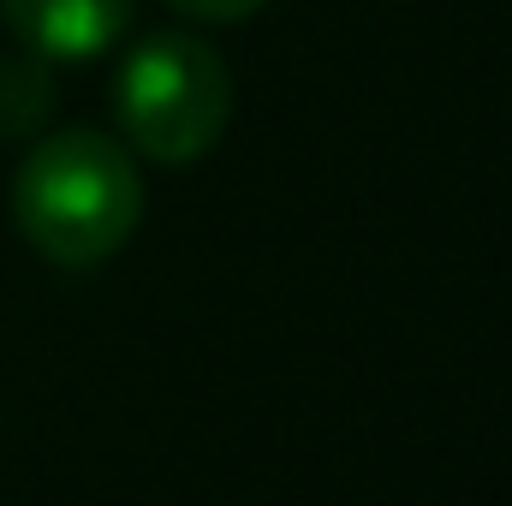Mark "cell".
<instances>
[{"instance_id":"7a4b0ae2","label":"cell","mask_w":512,"mask_h":506,"mask_svg":"<svg viewBox=\"0 0 512 506\" xmlns=\"http://www.w3.org/2000/svg\"><path fill=\"white\" fill-rule=\"evenodd\" d=\"M114 120L126 149L161 167H185L209 155L233 120V72L203 36L155 30L126 48L114 72Z\"/></svg>"},{"instance_id":"5b68a950","label":"cell","mask_w":512,"mask_h":506,"mask_svg":"<svg viewBox=\"0 0 512 506\" xmlns=\"http://www.w3.org/2000/svg\"><path fill=\"white\" fill-rule=\"evenodd\" d=\"M161 6H173L179 18H197V24H239V18L262 12L268 0H161Z\"/></svg>"},{"instance_id":"3957f363","label":"cell","mask_w":512,"mask_h":506,"mask_svg":"<svg viewBox=\"0 0 512 506\" xmlns=\"http://www.w3.org/2000/svg\"><path fill=\"white\" fill-rule=\"evenodd\" d=\"M137 0H0L6 30L48 66L102 60L131 24Z\"/></svg>"},{"instance_id":"6da1fadb","label":"cell","mask_w":512,"mask_h":506,"mask_svg":"<svg viewBox=\"0 0 512 506\" xmlns=\"http://www.w3.org/2000/svg\"><path fill=\"white\" fill-rule=\"evenodd\" d=\"M143 221V173L108 131L66 126L30 143L12 173V227L54 268H96Z\"/></svg>"},{"instance_id":"277c9868","label":"cell","mask_w":512,"mask_h":506,"mask_svg":"<svg viewBox=\"0 0 512 506\" xmlns=\"http://www.w3.org/2000/svg\"><path fill=\"white\" fill-rule=\"evenodd\" d=\"M60 108V84H54V66L42 54H6L0 60V137L18 143V137H42L48 120Z\"/></svg>"}]
</instances>
